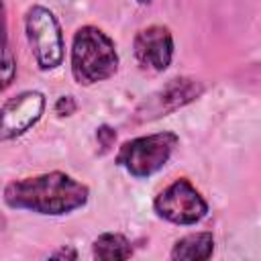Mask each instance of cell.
<instances>
[{"instance_id": "cell-1", "label": "cell", "mask_w": 261, "mask_h": 261, "mask_svg": "<svg viewBox=\"0 0 261 261\" xmlns=\"http://www.w3.org/2000/svg\"><path fill=\"white\" fill-rule=\"evenodd\" d=\"M90 190L65 171H49L14 179L4 188V202L14 210L63 216L88 204Z\"/></svg>"}, {"instance_id": "cell-2", "label": "cell", "mask_w": 261, "mask_h": 261, "mask_svg": "<svg viewBox=\"0 0 261 261\" xmlns=\"http://www.w3.org/2000/svg\"><path fill=\"white\" fill-rule=\"evenodd\" d=\"M118 69L114 41L98 27L84 24L71 41V75L80 86H92L112 77Z\"/></svg>"}, {"instance_id": "cell-3", "label": "cell", "mask_w": 261, "mask_h": 261, "mask_svg": "<svg viewBox=\"0 0 261 261\" xmlns=\"http://www.w3.org/2000/svg\"><path fill=\"white\" fill-rule=\"evenodd\" d=\"M177 143H179V137L171 130L137 137L122 143L116 155V163L124 167L133 177L143 179L165 167Z\"/></svg>"}, {"instance_id": "cell-4", "label": "cell", "mask_w": 261, "mask_h": 261, "mask_svg": "<svg viewBox=\"0 0 261 261\" xmlns=\"http://www.w3.org/2000/svg\"><path fill=\"white\" fill-rule=\"evenodd\" d=\"M24 31L29 47L37 65L43 71L55 69L63 61V33L53 10L41 4H33L24 14Z\"/></svg>"}, {"instance_id": "cell-5", "label": "cell", "mask_w": 261, "mask_h": 261, "mask_svg": "<svg viewBox=\"0 0 261 261\" xmlns=\"http://www.w3.org/2000/svg\"><path fill=\"white\" fill-rule=\"evenodd\" d=\"M153 210L167 222L190 226L200 222L208 214V202L192 186L190 179L179 177L157 194V198L153 200Z\"/></svg>"}, {"instance_id": "cell-6", "label": "cell", "mask_w": 261, "mask_h": 261, "mask_svg": "<svg viewBox=\"0 0 261 261\" xmlns=\"http://www.w3.org/2000/svg\"><path fill=\"white\" fill-rule=\"evenodd\" d=\"M202 92H204V86L198 80L173 77L139 104V108L135 110V122H147V120L167 116L177 108H184L186 104L200 98Z\"/></svg>"}, {"instance_id": "cell-7", "label": "cell", "mask_w": 261, "mask_h": 261, "mask_svg": "<svg viewBox=\"0 0 261 261\" xmlns=\"http://www.w3.org/2000/svg\"><path fill=\"white\" fill-rule=\"evenodd\" d=\"M45 110V96L37 90H24L8 98L0 108V141H10L33 128Z\"/></svg>"}, {"instance_id": "cell-8", "label": "cell", "mask_w": 261, "mask_h": 261, "mask_svg": "<svg viewBox=\"0 0 261 261\" xmlns=\"http://www.w3.org/2000/svg\"><path fill=\"white\" fill-rule=\"evenodd\" d=\"M135 59L143 69L165 71L173 59V35L163 24L141 29L133 43Z\"/></svg>"}, {"instance_id": "cell-9", "label": "cell", "mask_w": 261, "mask_h": 261, "mask_svg": "<svg viewBox=\"0 0 261 261\" xmlns=\"http://www.w3.org/2000/svg\"><path fill=\"white\" fill-rule=\"evenodd\" d=\"M214 253V237L212 232H192L175 241L169 257L175 261H204Z\"/></svg>"}, {"instance_id": "cell-10", "label": "cell", "mask_w": 261, "mask_h": 261, "mask_svg": "<svg viewBox=\"0 0 261 261\" xmlns=\"http://www.w3.org/2000/svg\"><path fill=\"white\" fill-rule=\"evenodd\" d=\"M92 255L100 261H112V259H130L133 257V245L130 241L120 232H104L92 243Z\"/></svg>"}, {"instance_id": "cell-11", "label": "cell", "mask_w": 261, "mask_h": 261, "mask_svg": "<svg viewBox=\"0 0 261 261\" xmlns=\"http://www.w3.org/2000/svg\"><path fill=\"white\" fill-rule=\"evenodd\" d=\"M16 75V59L8 47V22H6V6L0 0V94L12 84Z\"/></svg>"}, {"instance_id": "cell-12", "label": "cell", "mask_w": 261, "mask_h": 261, "mask_svg": "<svg viewBox=\"0 0 261 261\" xmlns=\"http://www.w3.org/2000/svg\"><path fill=\"white\" fill-rule=\"evenodd\" d=\"M75 112V100L71 96H61L57 102H55V114L59 116H69Z\"/></svg>"}, {"instance_id": "cell-13", "label": "cell", "mask_w": 261, "mask_h": 261, "mask_svg": "<svg viewBox=\"0 0 261 261\" xmlns=\"http://www.w3.org/2000/svg\"><path fill=\"white\" fill-rule=\"evenodd\" d=\"M96 139L100 141V145H102L104 149H108V147L112 145V141L116 139V133H114L110 126H100L98 133H96Z\"/></svg>"}, {"instance_id": "cell-14", "label": "cell", "mask_w": 261, "mask_h": 261, "mask_svg": "<svg viewBox=\"0 0 261 261\" xmlns=\"http://www.w3.org/2000/svg\"><path fill=\"white\" fill-rule=\"evenodd\" d=\"M49 257H53V259H77V251L71 249V247H63L59 251L49 253Z\"/></svg>"}, {"instance_id": "cell-15", "label": "cell", "mask_w": 261, "mask_h": 261, "mask_svg": "<svg viewBox=\"0 0 261 261\" xmlns=\"http://www.w3.org/2000/svg\"><path fill=\"white\" fill-rule=\"evenodd\" d=\"M137 2H139V4H149L151 0H137Z\"/></svg>"}]
</instances>
